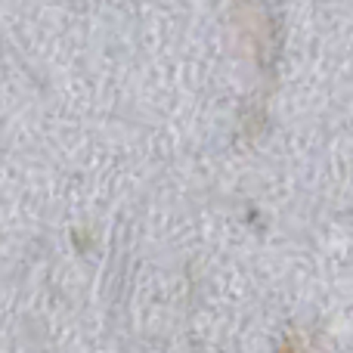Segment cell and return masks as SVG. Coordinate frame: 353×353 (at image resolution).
Returning a JSON list of instances; mask_svg holds the SVG:
<instances>
[]
</instances>
